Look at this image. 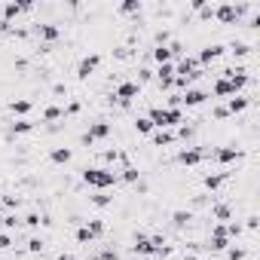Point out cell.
<instances>
[{"label": "cell", "instance_id": "obj_1", "mask_svg": "<svg viewBox=\"0 0 260 260\" xmlns=\"http://www.w3.org/2000/svg\"><path fill=\"white\" fill-rule=\"evenodd\" d=\"M147 120L153 122V129H175L184 122V114H180V107H153Z\"/></svg>", "mask_w": 260, "mask_h": 260}, {"label": "cell", "instance_id": "obj_2", "mask_svg": "<svg viewBox=\"0 0 260 260\" xmlns=\"http://www.w3.org/2000/svg\"><path fill=\"white\" fill-rule=\"evenodd\" d=\"M83 180L89 187H95V190H107V187H114L117 184V172L114 168H83Z\"/></svg>", "mask_w": 260, "mask_h": 260}, {"label": "cell", "instance_id": "obj_3", "mask_svg": "<svg viewBox=\"0 0 260 260\" xmlns=\"http://www.w3.org/2000/svg\"><path fill=\"white\" fill-rule=\"evenodd\" d=\"M245 9H248L245 3H239V6H236V3H220V6H214V19H218L220 25H233Z\"/></svg>", "mask_w": 260, "mask_h": 260}, {"label": "cell", "instance_id": "obj_4", "mask_svg": "<svg viewBox=\"0 0 260 260\" xmlns=\"http://www.w3.org/2000/svg\"><path fill=\"white\" fill-rule=\"evenodd\" d=\"M141 95V86L135 83V80H126V83H120L117 86V92H114V101L117 104H129L132 98H138Z\"/></svg>", "mask_w": 260, "mask_h": 260}, {"label": "cell", "instance_id": "obj_5", "mask_svg": "<svg viewBox=\"0 0 260 260\" xmlns=\"http://www.w3.org/2000/svg\"><path fill=\"white\" fill-rule=\"evenodd\" d=\"M208 248H211V251H227V248H230V236H227V227H223V223H214Z\"/></svg>", "mask_w": 260, "mask_h": 260}, {"label": "cell", "instance_id": "obj_6", "mask_svg": "<svg viewBox=\"0 0 260 260\" xmlns=\"http://www.w3.org/2000/svg\"><path fill=\"white\" fill-rule=\"evenodd\" d=\"M205 156H208V150H202V147H184V150L178 153V162L180 165H199Z\"/></svg>", "mask_w": 260, "mask_h": 260}, {"label": "cell", "instance_id": "obj_7", "mask_svg": "<svg viewBox=\"0 0 260 260\" xmlns=\"http://www.w3.org/2000/svg\"><path fill=\"white\" fill-rule=\"evenodd\" d=\"M98 64H101V55H98V52L86 55V59L80 61V67H77V77H80V80H89V77L98 71Z\"/></svg>", "mask_w": 260, "mask_h": 260}, {"label": "cell", "instance_id": "obj_8", "mask_svg": "<svg viewBox=\"0 0 260 260\" xmlns=\"http://www.w3.org/2000/svg\"><path fill=\"white\" fill-rule=\"evenodd\" d=\"M107 135H110V126H107V122H92V126L86 129V135H83V144H89V147H92L95 141L107 138Z\"/></svg>", "mask_w": 260, "mask_h": 260}, {"label": "cell", "instance_id": "obj_9", "mask_svg": "<svg viewBox=\"0 0 260 260\" xmlns=\"http://www.w3.org/2000/svg\"><path fill=\"white\" fill-rule=\"evenodd\" d=\"M132 254H135V257H156V254H153V245H150V239H147L144 233L135 236V242H132Z\"/></svg>", "mask_w": 260, "mask_h": 260}, {"label": "cell", "instance_id": "obj_10", "mask_svg": "<svg viewBox=\"0 0 260 260\" xmlns=\"http://www.w3.org/2000/svg\"><path fill=\"white\" fill-rule=\"evenodd\" d=\"M211 160L214 162H236V160H242V150H236V147H220V150H214L211 153Z\"/></svg>", "mask_w": 260, "mask_h": 260}, {"label": "cell", "instance_id": "obj_11", "mask_svg": "<svg viewBox=\"0 0 260 260\" xmlns=\"http://www.w3.org/2000/svg\"><path fill=\"white\" fill-rule=\"evenodd\" d=\"M156 80H160V89H172V80H175V64H160L156 67Z\"/></svg>", "mask_w": 260, "mask_h": 260}, {"label": "cell", "instance_id": "obj_12", "mask_svg": "<svg viewBox=\"0 0 260 260\" xmlns=\"http://www.w3.org/2000/svg\"><path fill=\"white\" fill-rule=\"evenodd\" d=\"M211 95H214V98H233V95H239V92H236V86H233V83L227 80V77H220V80L214 83Z\"/></svg>", "mask_w": 260, "mask_h": 260}, {"label": "cell", "instance_id": "obj_13", "mask_svg": "<svg viewBox=\"0 0 260 260\" xmlns=\"http://www.w3.org/2000/svg\"><path fill=\"white\" fill-rule=\"evenodd\" d=\"M220 55H223V46H220V43H211V46H205V49L199 52L196 61H199V64H211V61H218Z\"/></svg>", "mask_w": 260, "mask_h": 260}, {"label": "cell", "instance_id": "obj_14", "mask_svg": "<svg viewBox=\"0 0 260 260\" xmlns=\"http://www.w3.org/2000/svg\"><path fill=\"white\" fill-rule=\"evenodd\" d=\"M208 95L202 92V89H187L184 95H180V104H187V107H196V104H202Z\"/></svg>", "mask_w": 260, "mask_h": 260}, {"label": "cell", "instance_id": "obj_15", "mask_svg": "<svg viewBox=\"0 0 260 260\" xmlns=\"http://www.w3.org/2000/svg\"><path fill=\"white\" fill-rule=\"evenodd\" d=\"M248 104H251V101H248L245 95H233V98H227V114H242V110H248Z\"/></svg>", "mask_w": 260, "mask_h": 260}, {"label": "cell", "instance_id": "obj_16", "mask_svg": "<svg viewBox=\"0 0 260 260\" xmlns=\"http://www.w3.org/2000/svg\"><path fill=\"white\" fill-rule=\"evenodd\" d=\"M28 9H31L28 0H21V3H6V6H3V21H13L19 13H28Z\"/></svg>", "mask_w": 260, "mask_h": 260}, {"label": "cell", "instance_id": "obj_17", "mask_svg": "<svg viewBox=\"0 0 260 260\" xmlns=\"http://www.w3.org/2000/svg\"><path fill=\"white\" fill-rule=\"evenodd\" d=\"M150 138H153L156 147H168V144H175V141H178L168 129H153V132H150Z\"/></svg>", "mask_w": 260, "mask_h": 260}, {"label": "cell", "instance_id": "obj_18", "mask_svg": "<svg viewBox=\"0 0 260 260\" xmlns=\"http://www.w3.org/2000/svg\"><path fill=\"white\" fill-rule=\"evenodd\" d=\"M227 178H230V172H214V175H205V190H220L223 184H227Z\"/></svg>", "mask_w": 260, "mask_h": 260}, {"label": "cell", "instance_id": "obj_19", "mask_svg": "<svg viewBox=\"0 0 260 260\" xmlns=\"http://www.w3.org/2000/svg\"><path fill=\"white\" fill-rule=\"evenodd\" d=\"M71 147H55V150L49 153V160L55 162V165H67V162H71Z\"/></svg>", "mask_w": 260, "mask_h": 260}, {"label": "cell", "instance_id": "obj_20", "mask_svg": "<svg viewBox=\"0 0 260 260\" xmlns=\"http://www.w3.org/2000/svg\"><path fill=\"white\" fill-rule=\"evenodd\" d=\"M37 34H40V37L43 40H59V28H55V25H49V21H43V25H37Z\"/></svg>", "mask_w": 260, "mask_h": 260}, {"label": "cell", "instance_id": "obj_21", "mask_svg": "<svg viewBox=\"0 0 260 260\" xmlns=\"http://www.w3.org/2000/svg\"><path fill=\"white\" fill-rule=\"evenodd\" d=\"M230 52L236 55V59H245V55L251 52V46H248L245 40H233V43H230Z\"/></svg>", "mask_w": 260, "mask_h": 260}, {"label": "cell", "instance_id": "obj_22", "mask_svg": "<svg viewBox=\"0 0 260 260\" xmlns=\"http://www.w3.org/2000/svg\"><path fill=\"white\" fill-rule=\"evenodd\" d=\"M110 202H114V196H110L107 190H98V193L92 196V205H95V208H107Z\"/></svg>", "mask_w": 260, "mask_h": 260}, {"label": "cell", "instance_id": "obj_23", "mask_svg": "<svg viewBox=\"0 0 260 260\" xmlns=\"http://www.w3.org/2000/svg\"><path fill=\"white\" fill-rule=\"evenodd\" d=\"M64 117V110L59 104H49L46 110H43V122H55V120H61Z\"/></svg>", "mask_w": 260, "mask_h": 260}, {"label": "cell", "instance_id": "obj_24", "mask_svg": "<svg viewBox=\"0 0 260 260\" xmlns=\"http://www.w3.org/2000/svg\"><path fill=\"white\" fill-rule=\"evenodd\" d=\"M9 110H13V114H19V117H25V114H31V101H28V98H19V101H13V104H9Z\"/></svg>", "mask_w": 260, "mask_h": 260}, {"label": "cell", "instance_id": "obj_25", "mask_svg": "<svg viewBox=\"0 0 260 260\" xmlns=\"http://www.w3.org/2000/svg\"><path fill=\"white\" fill-rule=\"evenodd\" d=\"M153 59H156V64H168V61H172V49H168V46H156Z\"/></svg>", "mask_w": 260, "mask_h": 260}, {"label": "cell", "instance_id": "obj_26", "mask_svg": "<svg viewBox=\"0 0 260 260\" xmlns=\"http://www.w3.org/2000/svg\"><path fill=\"white\" fill-rule=\"evenodd\" d=\"M86 227L92 230V236L98 239V236H104V230H107V223L101 220V218H92V220H86Z\"/></svg>", "mask_w": 260, "mask_h": 260}, {"label": "cell", "instance_id": "obj_27", "mask_svg": "<svg viewBox=\"0 0 260 260\" xmlns=\"http://www.w3.org/2000/svg\"><path fill=\"white\" fill-rule=\"evenodd\" d=\"M172 220H175V227H187V223L193 220V211H175Z\"/></svg>", "mask_w": 260, "mask_h": 260}, {"label": "cell", "instance_id": "obj_28", "mask_svg": "<svg viewBox=\"0 0 260 260\" xmlns=\"http://www.w3.org/2000/svg\"><path fill=\"white\" fill-rule=\"evenodd\" d=\"M28 132H34V122H31V120H19V122H13V135H28Z\"/></svg>", "mask_w": 260, "mask_h": 260}, {"label": "cell", "instance_id": "obj_29", "mask_svg": "<svg viewBox=\"0 0 260 260\" xmlns=\"http://www.w3.org/2000/svg\"><path fill=\"white\" fill-rule=\"evenodd\" d=\"M135 129H138L141 135H150L153 132V122L147 120V117H138V120H135Z\"/></svg>", "mask_w": 260, "mask_h": 260}, {"label": "cell", "instance_id": "obj_30", "mask_svg": "<svg viewBox=\"0 0 260 260\" xmlns=\"http://www.w3.org/2000/svg\"><path fill=\"white\" fill-rule=\"evenodd\" d=\"M138 168H135V165H126V168H122V180H129V184H138Z\"/></svg>", "mask_w": 260, "mask_h": 260}, {"label": "cell", "instance_id": "obj_31", "mask_svg": "<svg viewBox=\"0 0 260 260\" xmlns=\"http://www.w3.org/2000/svg\"><path fill=\"white\" fill-rule=\"evenodd\" d=\"M214 218H218V223H227L230 220V205H214Z\"/></svg>", "mask_w": 260, "mask_h": 260}, {"label": "cell", "instance_id": "obj_32", "mask_svg": "<svg viewBox=\"0 0 260 260\" xmlns=\"http://www.w3.org/2000/svg\"><path fill=\"white\" fill-rule=\"evenodd\" d=\"M120 13H141V0H126V3H120Z\"/></svg>", "mask_w": 260, "mask_h": 260}, {"label": "cell", "instance_id": "obj_33", "mask_svg": "<svg viewBox=\"0 0 260 260\" xmlns=\"http://www.w3.org/2000/svg\"><path fill=\"white\" fill-rule=\"evenodd\" d=\"M25 223H28V227H40V223H46V220H43V218H40L37 211H31L28 218H25Z\"/></svg>", "mask_w": 260, "mask_h": 260}, {"label": "cell", "instance_id": "obj_34", "mask_svg": "<svg viewBox=\"0 0 260 260\" xmlns=\"http://www.w3.org/2000/svg\"><path fill=\"white\" fill-rule=\"evenodd\" d=\"M223 227H227V236H230V239H233V236H242V223H223Z\"/></svg>", "mask_w": 260, "mask_h": 260}, {"label": "cell", "instance_id": "obj_35", "mask_svg": "<svg viewBox=\"0 0 260 260\" xmlns=\"http://www.w3.org/2000/svg\"><path fill=\"white\" fill-rule=\"evenodd\" d=\"M0 223H3L6 230H13V227H19V218L16 214H6V218H0Z\"/></svg>", "mask_w": 260, "mask_h": 260}, {"label": "cell", "instance_id": "obj_36", "mask_svg": "<svg viewBox=\"0 0 260 260\" xmlns=\"http://www.w3.org/2000/svg\"><path fill=\"white\" fill-rule=\"evenodd\" d=\"M227 254H230V260H242L245 257V248H227Z\"/></svg>", "mask_w": 260, "mask_h": 260}, {"label": "cell", "instance_id": "obj_37", "mask_svg": "<svg viewBox=\"0 0 260 260\" xmlns=\"http://www.w3.org/2000/svg\"><path fill=\"white\" fill-rule=\"evenodd\" d=\"M178 138H184V141L193 138V126H180V129H178Z\"/></svg>", "mask_w": 260, "mask_h": 260}, {"label": "cell", "instance_id": "obj_38", "mask_svg": "<svg viewBox=\"0 0 260 260\" xmlns=\"http://www.w3.org/2000/svg\"><path fill=\"white\" fill-rule=\"evenodd\" d=\"M28 251H34V254L43 251V239H31V242H28Z\"/></svg>", "mask_w": 260, "mask_h": 260}, {"label": "cell", "instance_id": "obj_39", "mask_svg": "<svg viewBox=\"0 0 260 260\" xmlns=\"http://www.w3.org/2000/svg\"><path fill=\"white\" fill-rule=\"evenodd\" d=\"M98 257H101V260H120V257H117V251H114V248H104V251H101Z\"/></svg>", "mask_w": 260, "mask_h": 260}, {"label": "cell", "instance_id": "obj_40", "mask_svg": "<svg viewBox=\"0 0 260 260\" xmlns=\"http://www.w3.org/2000/svg\"><path fill=\"white\" fill-rule=\"evenodd\" d=\"M6 248H13V239L6 233H0V251H6Z\"/></svg>", "mask_w": 260, "mask_h": 260}, {"label": "cell", "instance_id": "obj_41", "mask_svg": "<svg viewBox=\"0 0 260 260\" xmlns=\"http://www.w3.org/2000/svg\"><path fill=\"white\" fill-rule=\"evenodd\" d=\"M230 114H227V107H223V104H218V107H214V120H227Z\"/></svg>", "mask_w": 260, "mask_h": 260}, {"label": "cell", "instance_id": "obj_42", "mask_svg": "<svg viewBox=\"0 0 260 260\" xmlns=\"http://www.w3.org/2000/svg\"><path fill=\"white\" fill-rule=\"evenodd\" d=\"M67 117H74V114H80V101H71V104H67V110H64Z\"/></svg>", "mask_w": 260, "mask_h": 260}, {"label": "cell", "instance_id": "obj_43", "mask_svg": "<svg viewBox=\"0 0 260 260\" xmlns=\"http://www.w3.org/2000/svg\"><path fill=\"white\" fill-rule=\"evenodd\" d=\"M150 77H153V71H147V67H141V71H138V86H141L144 80H150Z\"/></svg>", "mask_w": 260, "mask_h": 260}, {"label": "cell", "instance_id": "obj_44", "mask_svg": "<svg viewBox=\"0 0 260 260\" xmlns=\"http://www.w3.org/2000/svg\"><path fill=\"white\" fill-rule=\"evenodd\" d=\"M3 205H6V208H16L19 199H16V196H3Z\"/></svg>", "mask_w": 260, "mask_h": 260}, {"label": "cell", "instance_id": "obj_45", "mask_svg": "<svg viewBox=\"0 0 260 260\" xmlns=\"http://www.w3.org/2000/svg\"><path fill=\"white\" fill-rule=\"evenodd\" d=\"M59 260H71V254H61V257H59Z\"/></svg>", "mask_w": 260, "mask_h": 260}, {"label": "cell", "instance_id": "obj_46", "mask_svg": "<svg viewBox=\"0 0 260 260\" xmlns=\"http://www.w3.org/2000/svg\"><path fill=\"white\" fill-rule=\"evenodd\" d=\"M144 260H160V257H144Z\"/></svg>", "mask_w": 260, "mask_h": 260}, {"label": "cell", "instance_id": "obj_47", "mask_svg": "<svg viewBox=\"0 0 260 260\" xmlns=\"http://www.w3.org/2000/svg\"><path fill=\"white\" fill-rule=\"evenodd\" d=\"M89 260H101V257H89Z\"/></svg>", "mask_w": 260, "mask_h": 260}]
</instances>
